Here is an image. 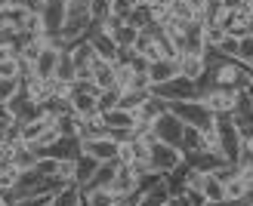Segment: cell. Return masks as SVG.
<instances>
[{"label": "cell", "mask_w": 253, "mask_h": 206, "mask_svg": "<svg viewBox=\"0 0 253 206\" xmlns=\"http://www.w3.org/2000/svg\"><path fill=\"white\" fill-rule=\"evenodd\" d=\"M235 206H250V203H247V200H241V203H235Z\"/></svg>", "instance_id": "db71d44e"}, {"label": "cell", "mask_w": 253, "mask_h": 206, "mask_svg": "<svg viewBox=\"0 0 253 206\" xmlns=\"http://www.w3.org/2000/svg\"><path fill=\"white\" fill-rule=\"evenodd\" d=\"M176 65H179V74L188 77V80L201 83L207 74V59L204 53H179V59H176Z\"/></svg>", "instance_id": "9c48e42d"}, {"label": "cell", "mask_w": 253, "mask_h": 206, "mask_svg": "<svg viewBox=\"0 0 253 206\" xmlns=\"http://www.w3.org/2000/svg\"><path fill=\"white\" fill-rule=\"evenodd\" d=\"M151 93H155V89H121L118 108H126V111H133V114H136V111L151 99Z\"/></svg>", "instance_id": "d6986e66"}, {"label": "cell", "mask_w": 253, "mask_h": 206, "mask_svg": "<svg viewBox=\"0 0 253 206\" xmlns=\"http://www.w3.org/2000/svg\"><path fill=\"white\" fill-rule=\"evenodd\" d=\"M225 37H229V31H225L222 25H204V40H207V46H219Z\"/></svg>", "instance_id": "8d00e7d4"}, {"label": "cell", "mask_w": 253, "mask_h": 206, "mask_svg": "<svg viewBox=\"0 0 253 206\" xmlns=\"http://www.w3.org/2000/svg\"><path fill=\"white\" fill-rule=\"evenodd\" d=\"M118 166H121V160H105V163H99V170H96V175H93L90 185H96V188H108L111 178H115V172H118ZM90 185H84V188H90Z\"/></svg>", "instance_id": "484cf974"}, {"label": "cell", "mask_w": 253, "mask_h": 206, "mask_svg": "<svg viewBox=\"0 0 253 206\" xmlns=\"http://www.w3.org/2000/svg\"><path fill=\"white\" fill-rule=\"evenodd\" d=\"M133 9H136V0H108V12L124 19V22L133 16Z\"/></svg>", "instance_id": "d6a6232c"}, {"label": "cell", "mask_w": 253, "mask_h": 206, "mask_svg": "<svg viewBox=\"0 0 253 206\" xmlns=\"http://www.w3.org/2000/svg\"><path fill=\"white\" fill-rule=\"evenodd\" d=\"M56 175H59L65 185H78V160H74V157L59 160V166H56Z\"/></svg>", "instance_id": "f546056e"}, {"label": "cell", "mask_w": 253, "mask_h": 206, "mask_svg": "<svg viewBox=\"0 0 253 206\" xmlns=\"http://www.w3.org/2000/svg\"><path fill=\"white\" fill-rule=\"evenodd\" d=\"M41 16H43V25H46V34L56 37L59 28L65 25V0H46Z\"/></svg>", "instance_id": "4fadbf2b"}, {"label": "cell", "mask_w": 253, "mask_h": 206, "mask_svg": "<svg viewBox=\"0 0 253 206\" xmlns=\"http://www.w3.org/2000/svg\"><path fill=\"white\" fill-rule=\"evenodd\" d=\"M207 40H204V22L195 19L185 25V37H182V53H204Z\"/></svg>", "instance_id": "9a60e30c"}, {"label": "cell", "mask_w": 253, "mask_h": 206, "mask_svg": "<svg viewBox=\"0 0 253 206\" xmlns=\"http://www.w3.org/2000/svg\"><path fill=\"white\" fill-rule=\"evenodd\" d=\"M62 49H65V43H62V40H53V43H49L43 53L34 59V74H37V77H43V80H49V77L56 74V65H59Z\"/></svg>", "instance_id": "52a82bcc"}, {"label": "cell", "mask_w": 253, "mask_h": 206, "mask_svg": "<svg viewBox=\"0 0 253 206\" xmlns=\"http://www.w3.org/2000/svg\"><path fill=\"white\" fill-rule=\"evenodd\" d=\"M90 12H93V22H102L108 16V0H93L90 3Z\"/></svg>", "instance_id": "ee69618b"}, {"label": "cell", "mask_w": 253, "mask_h": 206, "mask_svg": "<svg viewBox=\"0 0 253 206\" xmlns=\"http://www.w3.org/2000/svg\"><path fill=\"white\" fill-rule=\"evenodd\" d=\"M247 203H250V206H253V188H250V194H247Z\"/></svg>", "instance_id": "f5cc1de1"}, {"label": "cell", "mask_w": 253, "mask_h": 206, "mask_svg": "<svg viewBox=\"0 0 253 206\" xmlns=\"http://www.w3.org/2000/svg\"><path fill=\"white\" fill-rule=\"evenodd\" d=\"M56 166H59V160H53V157H41L34 170L41 172V175H46V178H49V175H56Z\"/></svg>", "instance_id": "7bdbcfd3"}, {"label": "cell", "mask_w": 253, "mask_h": 206, "mask_svg": "<svg viewBox=\"0 0 253 206\" xmlns=\"http://www.w3.org/2000/svg\"><path fill=\"white\" fill-rule=\"evenodd\" d=\"M0 206H3V203H0Z\"/></svg>", "instance_id": "9f6ffc18"}, {"label": "cell", "mask_w": 253, "mask_h": 206, "mask_svg": "<svg viewBox=\"0 0 253 206\" xmlns=\"http://www.w3.org/2000/svg\"><path fill=\"white\" fill-rule=\"evenodd\" d=\"M6 130H9V123H6V120H0V136H6Z\"/></svg>", "instance_id": "f907efd6"}, {"label": "cell", "mask_w": 253, "mask_h": 206, "mask_svg": "<svg viewBox=\"0 0 253 206\" xmlns=\"http://www.w3.org/2000/svg\"><path fill=\"white\" fill-rule=\"evenodd\" d=\"M84 197H86V203H90V206H115V194H111L108 188L90 185V188H84Z\"/></svg>", "instance_id": "f1b7e54d"}, {"label": "cell", "mask_w": 253, "mask_h": 206, "mask_svg": "<svg viewBox=\"0 0 253 206\" xmlns=\"http://www.w3.org/2000/svg\"><path fill=\"white\" fill-rule=\"evenodd\" d=\"M139 31H142V28H136L133 22H121L118 28L111 31V40H115V43L121 46V53H126V49H133V43H136Z\"/></svg>", "instance_id": "44dd1931"}, {"label": "cell", "mask_w": 253, "mask_h": 206, "mask_svg": "<svg viewBox=\"0 0 253 206\" xmlns=\"http://www.w3.org/2000/svg\"><path fill=\"white\" fill-rule=\"evenodd\" d=\"M204 206H235V203L232 200H207Z\"/></svg>", "instance_id": "c3c4849f"}, {"label": "cell", "mask_w": 253, "mask_h": 206, "mask_svg": "<svg viewBox=\"0 0 253 206\" xmlns=\"http://www.w3.org/2000/svg\"><path fill=\"white\" fill-rule=\"evenodd\" d=\"M130 77H133V65L126 59L115 62V89H126L130 86Z\"/></svg>", "instance_id": "4dcf8cb0"}, {"label": "cell", "mask_w": 253, "mask_h": 206, "mask_svg": "<svg viewBox=\"0 0 253 206\" xmlns=\"http://www.w3.org/2000/svg\"><path fill=\"white\" fill-rule=\"evenodd\" d=\"M19 191L16 188H0V203H3V206H19Z\"/></svg>", "instance_id": "f6af8a7d"}, {"label": "cell", "mask_w": 253, "mask_h": 206, "mask_svg": "<svg viewBox=\"0 0 253 206\" xmlns=\"http://www.w3.org/2000/svg\"><path fill=\"white\" fill-rule=\"evenodd\" d=\"M59 138H62V136H59V126H49V130H43V133H41V138H37V141H31V145H34V151H41V148L56 145Z\"/></svg>", "instance_id": "f35d334b"}, {"label": "cell", "mask_w": 253, "mask_h": 206, "mask_svg": "<svg viewBox=\"0 0 253 206\" xmlns=\"http://www.w3.org/2000/svg\"><path fill=\"white\" fill-rule=\"evenodd\" d=\"M145 71L151 77V86H158V83L173 80V77L179 74V65H176V59H155V62H148Z\"/></svg>", "instance_id": "5bb4252c"}, {"label": "cell", "mask_w": 253, "mask_h": 206, "mask_svg": "<svg viewBox=\"0 0 253 206\" xmlns=\"http://www.w3.org/2000/svg\"><path fill=\"white\" fill-rule=\"evenodd\" d=\"M155 93H158L161 99H167V102H188V99H201V86H198L195 80H188V77L176 74L173 80L158 83Z\"/></svg>", "instance_id": "277c9868"}, {"label": "cell", "mask_w": 253, "mask_h": 206, "mask_svg": "<svg viewBox=\"0 0 253 206\" xmlns=\"http://www.w3.org/2000/svg\"><path fill=\"white\" fill-rule=\"evenodd\" d=\"M0 77H19V80H22V59L19 56L0 59Z\"/></svg>", "instance_id": "836d02e7"}, {"label": "cell", "mask_w": 253, "mask_h": 206, "mask_svg": "<svg viewBox=\"0 0 253 206\" xmlns=\"http://www.w3.org/2000/svg\"><path fill=\"white\" fill-rule=\"evenodd\" d=\"M238 40H241V37H235V34H229V37H225V40L216 46V49H222V53L225 56H229V59H238Z\"/></svg>", "instance_id": "b9f144b4"}, {"label": "cell", "mask_w": 253, "mask_h": 206, "mask_svg": "<svg viewBox=\"0 0 253 206\" xmlns=\"http://www.w3.org/2000/svg\"><path fill=\"white\" fill-rule=\"evenodd\" d=\"M96 170H99V160L90 157V154H81V157H78V185H81V188L90 185L93 175H96Z\"/></svg>", "instance_id": "4316f807"}, {"label": "cell", "mask_w": 253, "mask_h": 206, "mask_svg": "<svg viewBox=\"0 0 253 206\" xmlns=\"http://www.w3.org/2000/svg\"><path fill=\"white\" fill-rule=\"evenodd\" d=\"M148 163H151V170H155V172L170 175L173 170H179V166L185 163V157H182V151L176 148V145H167V141H155V145L148 148Z\"/></svg>", "instance_id": "7a4b0ae2"}, {"label": "cell", "mask_w": 253, "mask_h": 206, "mask_svg": "<svg viewBox=\"0 0 253 206\" xmlns=\"http://www.w3.org/2000/svg\"><path fill=\"white\" fill-rule=\"evenodd\" d=\"M170 197H173V191H170V185H167V178H161L158 185H151V188L142 191V200H139V206H164Z\"/></svg>", "instance_id": "ac0fdd59"}, {"label": "cell", "mask_w": 253, "mask_h": 206, "mask_svg": "<svg viewBox=\"0 0 253 206\" xmlns=\"http://www.w3.org/2000/svg\"><path fill=\"white\" fill-rule=\"evenodd\" d=\"M118 99H121V89H102L99 93V111H111V108H118Z\"/></svg>", "instance_id": "74e56055"}, {"label": "cell", "mask_w": 253, "mask_h": 206, "mask_svg": "<svg viewBox=\"0 0 253 206\" xmlns=\"http://www.w3.org/2000/svg\"><path fill=\"white\" fill-rule=\"evenodd\" d=\"M71 111L78 114V117H93V114H99V93H78V89H74L71 93Z\"/></svg>", "instance_id": "e0dca14e"}, {"label": "cell", "mask_w": 253, "mask_h": 206, "mask_svg": "<svg viewBox=\"0 0 253 206\" xmlns=\"http://www.w3.org/2000/svg\"><path fill=\"white\" fill-rule=\"evenodd\" d=\"M164 111H170V102H167V99H161L158 93H151V99H148L145 105L136 111V117H139V120H148V123H155V120L161 117Z\"/></svg>", "instance_id": "ffe728a7"}, {"label": "cell", "mask_w": 253, "mask_h": 206, "mask_svg": "<svg viewBox=\"0 0 253 206\" xmlns=\"http://www.w3.org/2000/svg\"><path fill=\"white\" fill-rule=\"evenodd\" d=\"M49 197H53V194H37V197H22L19 200V206H43Z\"/></svg>", "instance_id": "bcb514c9"}, {"label": "cell", "mask_w": 253, "mask_h": 206, "mask_svg": "<svg viewBox=\"0 0 253 206\" xmlns=\"http://www.w3.org/2000/svg\"><path fill=\"white\" fill-rule=\"evenodd\" d=\"M216 136H219V151H222V157L235 163L238 154H241V148H244V133L235 126L232 114H229V117H219V120H216Z\"/></svg>", "instance_id": "3957f363"}, {"label": "cell", "mask_w": 253, "mask_h": 206, "mask_svg": "<svg viewBox=\"0 0 253 206\" xmlns=\"http://www.w3.org/2000/svg\"><path fill=\"white\" fill-rule=\"evenodd\" d=\"M43 206H53V203H49V200H46V203H43Z\"/></svg>", "instance_id": "11a10c76"}, {"label": "cell", "mask_w": 253, "mask_h": 206, "mask_svg": "<svg viewBox=\"0 0 253 206\" xmlns=\"http://www.w3.org/2000/svg\"><path fill=\"white\" fill-rule=\"evenodd\" d=\"M201 194L207 200H225V182H219L213 172L204 175V185H201Z\"/></svg>", "instance_id": "83f0119b"}, {"label": "cell", "mask_w": 253, "mask_h": 206, "mask_svg": "<svg viewBox=\"0 0 253 206\" xmlns=\"http://www.w3.org/2000/svg\"><path fill=\"white\" fill-rule=\"evenodd\" d=\"M43 3H46V0H28V6H31L34 12H41V9H43Z\"/></svg>", "instance_id": "7dc6e473"}, {"label": "cell", "mask_w": 253, "mask_h": 206, "mask_svg": "<svg viewBox=\"0 0 253 206\" xmlns=\"http://www.w3.org/2000/svg\"><path fill=\"white\" fill-rule=\"evenodd\" d=\"M86 37H90L93 49H96V53L102 56L105 62H111V65H115V62H121V46H118L115 40H111V37H108L105 31H99L96 25H93V28H90V34H86Z\"/></svg>", "instance_id": "7c38bea8"}, {"label": "cell", "mask_w": 253, "mask_h": 206, "mask_svg": "<svg viewBox=\"0 0 253 206\" xmlns=\"http://www.w3.org/2000/svg\"><path fill=\"white\" fill-rule=\"evenodd\" d=\"M53 77H59V80H65V83H74V80H78V65H74V59H71V53H68V46L62 49L59 65H56V74H53Z\"/></svg>", "instance_id": "603a6c76"}, {"label": "cell", "mask_w": 253, "mask_h": 206, "mask_svg": "<svg viewBox=\"0 0 253 206\" xmlns=\"http://www.w3.org/2000/svg\"><path fill=\"white\" fill-rule=\"evenodd\" d=\"M136 188H139V175L133 172L130 163H121L118 172H115V178H111V185H108V191L115 197H124V194H133Z\"/></svg>", "instance_id": "8fae6325"}, {"label": "cell", "mask_w": 253, "mask_h": 206, "mask_svg": "<svg viewBox=\"0 0 253 206\" xmlns=\"http://www.w3.org/2000/svg\"><path fill=\"white\" fill-rule=\"evenodd\" d=\"M182 133H185V123L176 117L173 111H164L161 117L155 120V138L158 141H167V145H182Z\"/></svg>", "instance_id": "5b68a950"}, {"label": "cell", "mask_w": 253, "mask_h": 206, "mask_svg": "<svg viewBox=\"0 0 253 206\" xmlns=\"http://www.w3.org/2000/svg\"><path fill=\"white\" fill-rule=\"evenodd\" d=\"M179 197H182V203H185V206H204V203H207V197L201 194L198 188H188V191H182Z\"/></svg>", "instance_id": "60d3db41"}, {"label": "cell", "mask_w": 253, "mask_h": 206, "mask_svg": "<svg viewBox=\"0 0 253 206\" xmlns=\"http://www.w3.org/2000/svg\"><path fill=\"white\" fill-rule=\"evenodd\" d=\"M238 96H241V89H229V86H207V89H201V102H204L207 111H213L216 117H229V114H235Z\"/></svg>", "instance_id": "6da1fadb"}, {"label": "cell", "mask_w": 253, "mask_h": 206, "mask_svg": "<svg viewBox=\"0 0 253 206\" xmlns=\"http://www.w3.org/2000/svg\"><path fill=\"white\" fill-rule=\"evenodd\" d=\"M244 148L253 154V133H250V136H244Z\"/></svg>", "instance_id": "681fc988"}, {"label": "cell", "mask_w": 253, "mask_h": 206, "mask_svg": "<svg viewBox=\"0 0 253 206\" xmlns=\"http://www.w3.org/2000/svg\"><path fill=\"white\" fill-rule=\"evenodd\" d=\"M78 206H90V203H86V197H84V194H81V203H78Z\"/></svg>", "instance_id": "816d5d0a"}, {"label": "cell", "mask_w": 253, "mask_h": 206, "mask_svg": "<svg viewBox=\"0 0 253 206\" xmlns=\"http://www.w3.org/2000/svg\"><path fill=\"white\" fill-rule=\"evenodd\" d=\"M133 53H136V56H142L145 62L164 59V53H161V43H158V34H155V25H148V28H142V31H139L136 43H133Z\"/></svg>", "instance_id": "ba28073f"}, {"label": "cell", "mask_w": 253, "mask_h": 206, "mask_svg": "<svg viewBox=\"0 0 253 206\" xmlns=\"http://www.w3.org/2000/svg\"><path fill=\"white\" fill-rule=\"evenodd\" d=\"M37 160H41V157H37V151H34V145H28V141H16V154H12V166H16V170L19 172H31L34 170V166H37Z\"/></svg>", "instance_id": "2e32d148"}, {"label": "cell", "mask_w": 253, "mask_h": 206, "mask_svg": "<svg viewBox=\"0 0 253 206\" xmlns=\"http://www.w3.org/2000/svg\"><path fill=\"white\" fill-rule=\"evenodd\" d=\"M19 178H22V172L12 163H0V188H16Z\"/></svg>", "instance_id": "e575fe53"}, {"label": "cell", "mask_w": 253, "mask_h": 206, "mask_svg": "<svg viewBox=\"0 0 253 206\" xmlns=\"http://www.w3.org/2000/svg\"><path fill=\"white\" fill-rule=\"evenodd\" d=\"M133 123H136V114L126 108L105 111V130H133Z\"/></svg>", "instance_id": "7402d4cb"}, {"label": "cell", "mask_w": 253, "mask_h": 206, "mask_svg": "<svg viewBox=\"0 0 253 206\" xmlns=\"http://www.w3.org/2000/svg\"><path fill=\"white\" fill-rule=\"evenodd\" d=\"M22 96H25V99H31L37 108L49 105V86H46L43 77H37L34 71L22 77Z\"/></svg>", "instance_id": "30bf717a"}, {"label": "cell", "mask_w": 253, "mask_h": 206, "mask_svg": "<svg viewBox=\"0 0 253 206\" xmlns=\"http://www.w3.org/2000/svg\"><path fill=\"white\" fill-rule=\"evenodd\" d=\"M22 93V80L19 77H0V102H9Z\"/></svg>", "instance_id": "1f68e13d"}, {"label": "cell", "mask_w": 253, "mask_h": 206, "mask_svg": "<svg viewBox=\"0 0 253 206\" xmlns=\"http://www.w3.org/2000/svg\"><path fill=\"white\" fill-rule=\"evenodd\" d=\"M250 182L244 175H238V178H232V182H225V200H232V203H241V200H247V194H250Z\"/></svg>", "instance_id": "d4e9b609"}, {"label": "cell", "mask_w": 253, "mask_h": 206, "mask_svg": "<svg viewBox=\"0 0 253 206\" xmlns=\"http://www.w3.org/2000/svg\"><path fill=\"white\" fill-rule=\"evenodd\" d=\"M126 89H155L151 86V77H148V71H133V77H130V86Z\"/></svg>", "instance_id": "ab89813d"}, {"label": "cell", "mask_w": 253, "mask_h": 206, "mask_svg": "<svg viewBox=\"0 0 253 206\" xmlns=\"http://www.w3.org/2000/svg\"><path fill=\"white\" fill-rule=\"evenodd\" d=\"M81 194H84L81 185H65L62 191H56V194L49 197V203H53V206H78L81 203Z\"/></svg>", "instance_id": "cb8c5ba5"}, {"label": "cell", "mask_w": 253, "mask_h": 206, "mask_svg": "<svg viewBox=\"0 0 253 206\" xmlns=\"http://www.w3.org/2000/svg\"><path fill=\"white\" fill-rule=\"evenodd\" d=\"M81 151L96 157L99 163L105 160H118V141H111L108 136H96V138H81Z\"/></svg>", "instance_id": "8992f818"}, {"label": "cell", "mask_w": 253, "mask_h": 206, "mask_svg": "<svg viewBox=\"0 0 253 206\" xmlns=\"http://www.w3.org/2000/svg\"><path fill=\"white\" fill-rule=\"evenodd\" d=\"M238 62H241V65H253V34H247V37H241V40H238Z\"/></svg>", "instance_id": "d590c367"}]
</instances>
